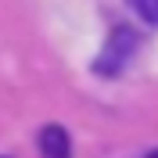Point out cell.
I'll return each mask as SVG.
<instances>
[{
    "label": "cell",
    "instance_id": "6da1fadb",
    "mask_svg": "<svg viewBox=\"0 0 158 158\" xmlns=\"http://www.w3.org/2000/svg\"><path fill=\"white\" fill-rule=\"evenodd\" d=\"M137 47H140V32L137 29H129V25L111 29L104 50H101L97 61H94V72H97V76H118V72L129 65V58L137 54Z\"/></svg>",
    "mask_w": 158,
    "mask_h": 158
},
{
    "label": "cell",
    "instance_id": "7a4b0ae2",
    "mask_svg": "<svg viewBox=\"0 0 158 158\" xmlns=\"http://www.w3.org/2000/svg\"><path fill=\"white\" fill-rule=\"evenodd\" d=\"M40 148H43V158H69L72 144H69L65 126H43L40 129Z\"/></svg>",
    "mask_w": 158,
    "mask_h": 158
},
{
    "label": "cell",
    "instance_id": "3957f363",
    "mask_svg": "<svg viewBox=\"0 0 158 158\" xmlns=\"http://www.w3.org/2000/svg\"><path fill=\"white\" fill-rule=\"evenodd\" d=\"M144 22H158V0H129Z\"/></svg>",
    "mask_w": 158,
    "mask_h": 158
},
{
    "label": "cell",
    "instance_id": "277c9868",
    "mask_svg": "<svg viewBox=\"0 0 158 158\" xmlns=\"http://www.w3.org/2000/svg\"><path fill=\"white\" fill-rule=\"evenodd\" d=\"M148 158H158V151H151V155H148Z\"/></svg>",
    "mask_w": 158,
    "mask_h": 158
}]
</instances>
